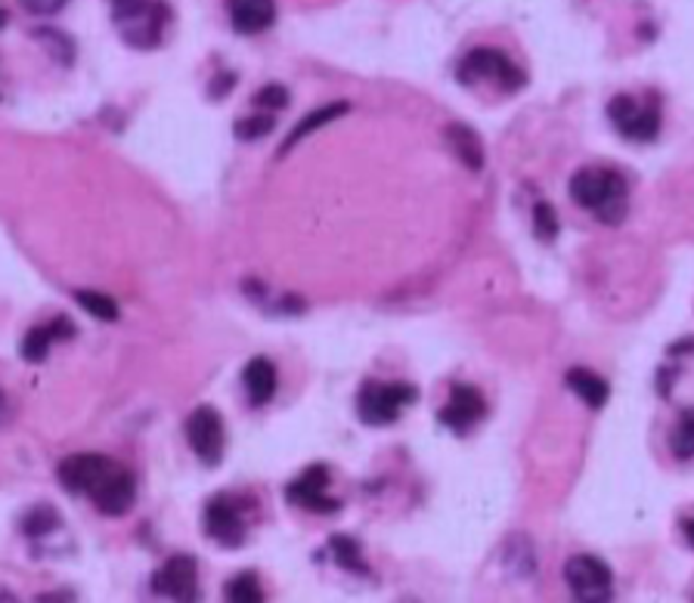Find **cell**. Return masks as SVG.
Returning a JSON list of instances; mask_svg holds the SVG:
<instances>
[{"label":"cell","instance_id":"1","mask_svg":"<svg viewBox=\"0 0 694 603\" xmlns=\"http://www.w3.org/2000/svg\"><path fill=\"white\" fill-rule=\"evenodd\" d=\"M571 199L593 211L595 217L608 226H617L627 217L630 208V189L623 174L614 167H583L571 177Z\"/></svg>","mask_w":694,"mask_h":603},{"label":"cell","instance_id":"2","mask_svg":"<svg viewBox=\"0 0 694 603\" xmlns=\"http://www.w3.org/2000/svg\"><path fill=\"white\" fill-rule=\"evenodd\" d=\"M112 22L122 32L127 47L137 50H156L164 38V25L171 22L168 3H112Z\"/></svg>","mask_w":694,"mask_h":603},{"label":"cell","instance_id":"3","mask_svg":"<svg viewBox=\"0 0 694 603\" xmlns=\"http://www.w3.org/2000/svg\"><path fill=\"white\" fill-rule=\"evenodd\" d=\"M419 400V390L404 381H367L357 393V415L369 427H385L400 418V412Z\"/></svg>","mask_w":694,"mask_h":603},{"label":"cell","instance_id":"4","mask_svg":"<svg viewBox=\"0 0 694 603\" xmlns=\"http://www.w3.org/2000/svg\"><path fill=\"white\" fill-rule=\"evenodd\" d=\"M456 78H459V84H466V87H474L481 80H491L496 87H503L506 93H515V90H521L528 84V75L503 50H493V47L471 50L469 56L459 62Z\"/></svg>","mask_w":694,"mask_h":603},{"label":"cell","instance_id":"5","mask_svg":"<svg viewBox=\"0 0 694 603\" xmlns=\"http://www.w3.org/2000/svg\"><path fill=\"white\" fill-rule=\"evenodd\" d=\"M608 118L620 137L633 142H648L660 134V102L657 97L635 100L630 93H617L608 102Z\"/></svg>","mask_w":694,"mask_h":603},{"label":"cell","instance_id":"6","mask_svg":"<svg viewBox=\"0 0 694 603\" xmlns=\"http://www.w3.org/2000/svg\"><path fill=\"white\" fill-rule=\"evenodd\" d=\"M565 582L573 603H611L614 598L611 566L593 554H577L565 563Z\"/></svg>","mask_w":694,"mask_h":603},{"label":"cell","instance_id":"7","mask_svg":"<svg viewBox=\"0 0 694 603\" xmlns=\"http://www.w3.org/2000/svg\"><path fill=\"white\" fill-rule=\"evenodd\" d=\"M186 440L193 445V452L199 455V462L208 467H218L224 458V422L221 412L214 405H199L189 418H186Z\"/></svg>","mask_w":694,"mask_h":603},{"label":"cell","instance_id":"8","mask_svg":"<svg viewBox=\"0 0 694 603\" xmlns=\"http://www.w3.org/2000/svg\"><path fill=\"white\" fill-rule=\"evenodd\" d=\"M115 467H119V464L112 462V458H106V455L82 452V455H69V458L57 467V477H60L65 492H72V495H87V499H90Z\"/></svg>","mask_w":694,"mask_h":603},{"label":"cell","instance_id":"9","mask_svg":"<svg viewBox=\"0 0 694 603\" xmlns=\"http://www.w3.org/2000/svg\"><path fill=\"white\" fill-rule=\"evenodd\" d=\"M205 532L208 539L221 548H239L246 542V514L243 504L236 502L233 495H214L211 502L205 504Z\"/></svg>","mask_w":694,"mask_h":603},{"label":"cell","instance_id":"10","mask_svg":"<svg viewBox=\"0 0 694 603\" xmlns=\"http://www.w3.org/2000/svg\"><path fill=\"white\" fill-rule=\"evenodd\" d=\"M152 591L174 603H199V566L189 554H174L159 573H152Z\"/></svg>","mask_w":694,"mask_h":603},{"label":"cell","instance_id":"11","mask_svg":"<svg viewBox=\"0 0 694 603\" xmlns=\"http://www.w3.org/2000/svg\"><path fill=\"white\" fill-rule=\"evenodd\" d=\"M329 486V467L326 464H313L307 467L301 477L286 486V502L295 504V507H305V511H313V514H338L342 511V502L338 499H329L326 495Z\"/></svg>","mask_w":694,"mask_h":603},{"label":"cell","instance_id":"12","mask_svg":"<svg viewBox=\"0 0 694 603\" xmlns=\"http://www.w3.org/2000/svg\"><path fill=\"white\" fill-rule=\"evenodd\" d=\"M484 415H487V400L481 397V390H474L469 384H453L447 405L437 412V422L449 427L453 434H469V427H474Z\"/></svg>","mask_w":694,"mask_h":603},{"label":"cell","instance_id":"13","mask_svg":"<svg viewBox=\"0 0 694 603\" xmlns=\"http://www.w3.org/2000/svg\"><path fill=\"white\" fill-rule=\"evenodd\" d=\"M90 502L97 504V511L106 514V517H122V514H127L134 507V502H137V480H134V474L119 464L106 477L100 489L90 495Z\"/></svg>","mask_w":694,"mask_h":603},{"label":"cell","instance_id":"14","mask_svg":"<svg viewBox=\"0 0 694 603\" xmlns=\"http://www.w3.org/2000/svg\"><path fill=\"white\" fill-rule=\"evenodd\" d=\"M75 335H78V328L65 319V316H57V319L47 322V325H38V328L25 331V338H22L20 343L22 360L44 362L47 350H50V343L69 341V338H75Z\"/></svg>","mask_w":694,"mask_h":603},{"label":"cell","instance_id":"15","mask_svg":"<svg viewBox=\"0 0 694 603\" xmlns=\"http://www.w3.org/2000/svg\"><path fill=\"white\" fill-rule=\"evenodd\" d=\"M226 13H230V25L239 35H258L276 22V7L267 0H233Z\"/></svg>","mask_w":694,"mask_h":603},{"label":"cell","instance_id":"16","mask_svg":"<svg viewBox=\"0 0 694 603\" xmlns=\"http://www.w3.org/2000/svg\"><path fill=\"white\" fill-rule=\"evenodd\" d=\"M243 387H246V397L251 405H267L276 393V368L267 356H255L243 368Z\"/></svg>","mask_w":694,"mask_h":603},{"label":"cell","instance_id":"17","mask_svg":"<svg viewBox=\"0 0 694 603\" xmlns=\"http://www.w3.org/2000/svg\"><path fill=\"white\" fill-rule=\"evenodd\" d=\"M350 112V105L347 102H329V105H320V109H313L310 115H305V118L298 121L295 127H292V134L286 137V142L280 146V155H288L295 146L301 140H307L313 130H320L323 124H329V121H335V118H342V115H347Z\"/></svg>","mask_w":694,"mask_h":603},{"label":"cell","instance_id":"18","mask_svg":"<svg viewBox=\"0 0 694 603\" xmlns=\"http://www.w3.org/2000/svg\"><path fill=\"white\" fill-rule=\"evenodd\" d=\"M565 381H568V387H571L573 393L586 402L590 409H602V405L608 402V393H611L608 381L598 378L590 368H571V372L565 375Z\"/></svg>","mask_w":694,"mask_h":603},{"label":"cell","instance_id":"19","mask_svg":"<svg viewBox=\"0 0 694 603\" xmlns=\"http://www.w3.org/2000/svg\"><path fill=\"white\" fill-rule=\"evenodd\" d=\"M447 142L469 171H481L484 167V149H481V140H478V134L471 127H466V124H449Z\"/></svg>","mask_w":694,"mask_h":603},{"label":"cell","instance_id":"20","mask_svg":"<svg viewBox=\"0 0 694 603\" xmlns=\"http://www.w3.org/2000/svg\"><path fill=\"white\" fill-rule=\"evenodd\" d=\"M329 554L338 561L342 569L347 573H357V576H369V563L363 561V551H360V542L357 539H350V536H332L329 539Z\"/></svg>","mask_w":694,"mask_h":603},{"label":"cell","instance_id":"21","mask_svg":"<svg viewBox=\"0 0 694 603\" xmlns=\"http://www.w3.org/2000/svg\"><path fill=\"white\" fill-rule=\"evenodd\" d=\"M60 514H57V507H50V504H38V507H32V511L22 517V532H25L28 539L53 536V529H60Z\"/></svg>","mask_w":694,"mask_h":603},{"label":"cell","instance_id":"22","mask_svg":"<svg viewBox=\"0 0 694 603\" xmlns=\"http://www.w3.org/2000/svg\"><path fill=\"white\" fill-rule=\"evenodd\" d=\"M75 303L82 306L84 313H90L94 319H102V322H115L119 319V303L112 301L109 294H102V291H90V288H78L75 294Z\"/></svg>","mask_w":694,"mask_h":603},{"label":"cell","instance_id":"23","mask_svg":"<svg viewBox=\"0 0 694 603\" xmlns=\"http://www.w3.org/2000/svg\"><path fill=\"white\" fill-rule=\"evenodd\" d=\"M226 603H264V588L255 573H239L226 582Z\"/></svg>","mask_w":694,"mask_h":603},{"label":"cell","instance_id":"24","mask_svg":"<svg viewBox=\"0 0 694 603\" xmlns=\"http://www.w3.org/2000/svg\"><path fill=\"white\" fill-rule=\"evenodd\" d=\"M670 449H673V455L679 462L694 458V409H682L673 434H670Z\"/></svg>","mask_w":694,"mask_h":603},{"label":"cell","instance_id":"25","mask_svg":"<svg viewBox=\"0 0 694 603\" xmlns=\"http://www.w3.org/2000/svg\"><path fill=\"white\" fill-rule=\"evenodd\" d=\"M273 127H276V115H243L233 124V134H236V140L251 142L267 137Z\"/></svg>","mask_w":694,"mask_h":603},{"label":"cell","instance_id":"26","mask_svg":"<svg viewBox=\"0 0 694 603\" xmlns=\"http://www.w3.org/2000/svg\"><path fill=\"white\" fill-rule=\"evenodd\" d=\"M533 233L540 241H555V236H558V214H555L549 201H540L533 208Z\"/></svg>","mask_w":694,"mask_h":603},{"label":"cell","instance_id":"27","mask_svg":"<svg viewBox=\"0 0 694 603\" xmlns=\"http://www.w3.org/2000/svg\"><path fill=\"white\" fill-rule=\"evenodd\" d=\"M255 105L267 109V115H276L280 109H286L288 105V90L283 87V84H267V87H261V90H258Z\"/></svg>","mask_w":694,"mask_h":603},{"label":"cell","instance_id":"28","mask_svg":"<svg viewBox=\"0 0 694 603\" xmlns=\"http://www.w3.org/2000/svg\"><path fill=\"white\" fill-rule=\"evenodd\" d=\"M35 38H41L44 47H47L50 53H57V50L62 47V50H65L69 56H75V43L65 38L62 32H53V28H38V32H35Z\"/></svg>","mask_w":694,"mask_h":603},{"label":"cell","instance_id":"29","mask_svg":"<svg viewBox=\"0 0 694 603\" xmlns=\"http://www.w3.org/2000/svg\"><path fill=\"white\" fill-rule=\"evenodd\" d=\"M233 84H236V75H233V72H218V78L208 84V90H211L208 97H211V100H221V97L230 93Z\"/></svg>","mask_w":694,"mask_h":603},{"label":"cell","instance_id":"30","mask_svg":"<svg viewBox=\"0 0 694 603\" xmlns=\"http://www.w3.org/2000/svg\"><path fill=\"white\" fill-rule=\"evenodd\" d=\"M62 7H65L62 0H53V3H25L28 13H60Z\"/></svg>","mask_w":694,"mask_h":603},{"label":"cell","instance_id":"31","mask_svg":"<svg viewBox=\"0 0 694 603\" xmlns=\"http://www.w3.org/2000/svg\"><path fill=\"white\" fill-rule=\"evenodd\" d=\"M38 603H75V594L72 591H57V594H41Z\"/></svg>","mask_w":694,"mask_h":603},{"label":"cell","instance_id":"32","mask_svg":"<svg viewBox=\"0 0 694 603\" xmlns=\"http://www.w3.org/2000/svg\"><path fill=\"white\" fill-rule=\"evenodd\" d=\"M689 350L694 353V338H689V341H682V343H676V347H670V353H673V356H679V353H689Z\"/></svg>","mask_w":694,"mask_h":603},{"label":"cell","instance_id":"33","mask_svg":"<svg viewBox=\"0 0 694 603\" xmlns=\"http://www.w3.org/2000/svg\"><path fill=\"white\" fill-rule=\"evenodd\" d=\"M682 532H685V539H689V544L694 548V517H689V520H682Z\"/></svg>","mask_w":694,"mask_h":603}]
</instances>
